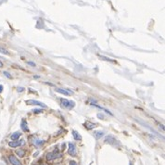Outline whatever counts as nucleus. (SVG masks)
<instances>
[{
	"instance_id": "obj_1",
	"label": "nucleus",
	"mask_w": 165,
	"mask_h": 165,
	"mask_svg": "<svg viewBox=\"0 0 165 165\" xmlns=\"http://www.w3.org/2000/svg\"><path fill=\"white\" fill-rule=\"evenodd\" d=\"M60 105L65 108V109H71L73 108H74L75 106V103L74 101H71V100H68L66 98H60Z\"/></svg>"
},
{
	"instance_id": "obj_2",
	"label": "nucleus",
	"mask_w": 165,
	"mask_h": 165,
	"mask_svg": "<svg viewBox=\"0 0 165 165\" xmlns=\"http://www.w3.org/2000/svg\"><path fill=\"white\" fill-rule=\"evenodd\" d=\"M60 157H61V153L59 150H54L52 152H49L46 156L47 161H54V160L58 159V158H60Z\"/></svg>"
},
{
	"instance_id": "obj_3",
	"label": "nucleus",
	"mask_w": 165,
	"mask_h": 165,
	"mask_svg": "<svg viewBox=\"0 0 165 165\" xmlns=\"http://www.w3.org/2000/svg\"><path fill=\"white\" fill-rule=\"evenodd\" d=\"M26 104L27 105H31V106H39V107H43V108H47V105L44 104L43 102H40V101H37V100H33V99L27 100Z\"/></svg>"
},
{
	"instance_id": "obj_4",
	"label": "nucleus",
	"mask_w": 165,
	"mask_h": 165,
	"mask_svg": "<svg viewBox=\"0 0 165 165\" xmlns=\"http://www.w3.org/2000/svg\"><path fill=\"white\" fill-rule=\"evenodd\" d=\"M68 153H69L71 156H74V157L76 156V154H77V149H76V147H75L74 144H73V143H70V144H69Z\"/></svg>"
},
{
	"instance_id": "obj_5",
	"label": "nucleus",
	"mask_w": 165,
	"mask_h": 165,
	"mask_svg": "<svg viewBox=\"0 0 165 165\" xmlns=\"http://www.w3.org/2000/svg\"><path fill=\"white\" fill-rule=\"evenodd\" d=\"M8 161H9V163H10V164L11 165H22L21 164V163L18 160V158H16L14 155H9L8 156Z\"/></svg>"
},
{
	"instance_id": "obj_6",
	"label": "nucleus",
	"mask_w": 165,
	"mask_h": 165,
	"mask_svg": "<svg viewBox=\"0 0 165 165\" xmlns=\"http://www.w3.org/2000/svg\"><path fill=\"white\" fill-rule=\"evenodd\" d=\"M23 144V141H19V140H16V141H11L8 143V146L10 148H18L20 147V145Z\"/></svg>"
},
{
	"instance_id": "obj_7",
	"label": "nucleus",
	"mask_w": 165,
	"mask_h": 165,
	"mask_svg": "<svg viewBox=\"0 0 165 165\" xmlns=\"http://www.w3.org/2000/svg\"><path fill=\"white\" fill-rule=\"evenodd\" d=\"M103 136H104V132H102V131H95L94 132V136L96 137V139H100Z\"/></svg>"
},
{
	"instance_id": "obj_8",
	"label": "nucleus",
	"mask_w": 165,
	"mask_h": 165,
	"mask_svg": "<svg viewBox=\"0 0 165 165\" xmlns=\"http://www.w3.org/2000/svg\"><path fill=\"white\" fill-rule=\"evenodd\" d=\"M33 144L34 146H36V147H41V146L44 144V141L38 139V138H33Z\"/></svg>"
},
{
	"instance_id": "obj_9",
	"label": "nucleus",
	"mask_w": 165,
	"mask_h": 165,
	"mask_svg": "<svg viewBox=\"0 0 165 165\" xmlns=\"http://www.w3.org/2000/svg\"><path fill=\"white\" fill-rule=\"evenodd\" d=\"M20 132H15V133H13V134L10 136V138H11L13 141H16V140H18V139L20 138Z\"/></svg>"
},
{
	"instance_id": "obj_10",
	"label": "nucleus",
	"mask_w": 165,
	"mask_h": 165,
	"mask_svg": "<svg viewBox=\"0 0 165 165\" xmlns=\"http://www.w3.org/2000/svg\"><path fill=\"white\" fill-rule=\"evenodd\" d=\"M105 142H106V143L109 142V144H110V145H114V143H117L116 139H115L114 137H112V136H108V137L106 138Z\"/></svg>"
},
{
	"instance_id": "obj_11",
	"label": "nucleus",
	"mask_w": 165,
	"mask_h": 165,
	"mask_svg": "<svg viewBox=\"0 0 165 165\" xmlns=\"http://www.w3.org/2000/svg\"><path fill=\"white\" fill-rule=\"evenodd\" d=\"M56 92L60 93V94H62V95H65V96H71V93L68 92L67 90H64V89H61V88H57L56 89Z\"/></svg>"
},
{
	"instance_id": "obj_12",
	"label": "nucleus",
	"mask_w": 165,
	"mask_h": 165,
	"mask_svg": "<svg viewBox=\"0 0 165 165\" xmlns=\"http://www.w3.org/2000/svg\"><path fill=\"white\" fill-rule=\"evenodd\" d=\"M84 126H85V128L86 129H88V130H91V129H93L94 127H96V124H94V123H91L90 122H85L84 123Z\"/></svg>"
},
{
	"instance_id": "obj_13",
	"label": "nucleus",
	"mask_w": 165,
	"mask_h": 165,
	"mask_svg": "<svg viewBox=\"0 0 165 165\" xmlns=\"http://www.w3.org/2000/svg\"><path fill=\"white\" fill-rule=\"evenodd\" d=\"M20 126H21V128H22V130H23L24 132H28V131H29L28 126H27V123H26V121H25V120H22Z\"/></svg>"
},
{
	"instance_id": "obj_14",
	"label": "nucleus",
	"mask_w": 165,
	"mask_h": 165,
	"mask_svg": "<svg viewBox=\"0 0 165 165\" xmlns=\"http://www.w3.org/2000/svg\"><path fill=\"white\" fill-rule=\"evenodd\" d=\"M73 136H74V138L75 140H81V139H82L80 134H79L77 131H75V130L73 131Z\"/></svg>"
},
{
	"instance_id": "obj_15",
	"label": "nucleus",
	"mask_w": 165,
	"mask_h": 165,
	"mask_svg": "<svg viewBox=\"0 0 165 165\" xmlns=\"http://www.w3.org/2000/svg\"><path fill=\"white\" fill-rule=\"evenodd\" d=\"M16 154L20 157V158H22L25 156V150L24 149H19V150H16Z\"/></svg>"
},
{
	"instance_id": "obj_16",
	"label": "nucleus",
	"mask_w": 165,
	"mask_h": 165,
	"mask_svg": "<svg viewBox=\"0 0 165 165\" xmlns=\"http://www.w3.org/2000/svg\"><path fill=\"white\" fill-rule=\"evenodd\" d=\"M0 53L1 54H5V55H9V52L6 48H4L2 47H0Z\"/></svg>"
},
{
	"instance_id": "obj_17",
	"label": "nucleus",
	"mask_w": 165,
	"mask_h": 165,
	"mask_svg": "<svg viewBox=\"0 0 165 165\" xmlns=\"http://www.w3.org/2000/svg\"><path fill=\"white\" fill-rule=\"evenodd\" d=\"M100 58H101L102 60H106V61H109V62H116L114 60H110V59H108V58H106V57H101V56H100Z\"/></svg>"
},
{
	"instance_id": "obj_18",
	"label": "nucleus",
	"mask_w": 165,
	"mask_h": 165,
	"mask_svg": "<svg viewBox=\"0 0 165 165\" xmlns=\"http://www.w3.org/2000/svg\"><path fill=\"white\" fill-rule=\"evenodd\" d=\"M4 75H6L8 79H11L12 77H11V75H10V74L9 73H7V72H4Z\"/></svg>"
},
{
	"instance_id": "obj_19",
	"label": "nucleus",
	"mask_w": 165,
	"mask_h": 165,
	"mask_svg": "<svg viewBox=\"0 0 165 165\" xmlns=\"http://www.w3.org/2000/svg\"><path fill=\"white\" fill-rule=\"evenodd\" d=\"M33 112H34V113H41V112H42V109H33Z\"/></svg>"
},
{
	"instance_id": "obj_20",
	"label": "nucleus",
	"mask_w": 165,
	"mask_h": 165,
	"mask_svg": "<svg viewBox=\"0 0 165 165\" xmlns=\"http://www.w3.org/2000/svg\"><path fill=\"white\" fill-rule=\"evenodd\" d=\"M28 64H29V65H31V66L35 67V63H33V62H32V61H28Z\"/></svg>"
},
{
	"instance_id": "obj_21",
	"label": "nucleus",
	"mask_w": 165,
	"mask_h": 165,
	"mask_svg": "<svg viewBox=\"0 0 165 165\" xmlns=\"http://www.w3.org/2000/svg\"><path fill=\"white\" fill-rule=\"evenodd\" d=\"M70 165H77V163H76L74 161H71V162H70Z\"/></svg>"
},
{
	"instance_id": "obj_22",
	"label": "nucleus",
	"mask_w": 165,
	"mask_h": 165,
	"mask_svg": "<svg viewBox=\"0 0 165 165\" xmlns=\"http://www.w3.org/2000/svg\"><path fill=\"white\" fill-rule=\"evenodd\" d=\"M18 90H19V92H22V91L24 90V88H22V87H21V88H20V87H19V88H18Z\"/></svg>"
},
{
	"instance_id": "obj_23",
	"label": "nucleus",
	"mask_w": 165,
	"mask_h": 165,
	"mask_svg": "<svg viewBox=\"0 0 165 165\" xmlns=\"http://www.w3.org/2000/svg\"><path fill=\"white\" fill-rule=\"evenodd\" d=\"M3 91V85H0V93Z\"/></svg>"
},
{
	"instance_id": "obj_24",
	"label": "nucleus",
	"mask_w": 165,
	"mask_h": 165,
	"mask_svg": "<svg viewBox=\"0 0 165 165\" xmlns=\"http://www.w3.org/2000/svg\"><path fill=\"white\" fill-rule=\"evenodd\" d=\"M2 67H3V63H2V62L0 61V68H2Z\"/></svg>"
},
{
	"instance_id": "obj_25",
	"label": "nucleus",
	"mask_w": 165,
	"mask_h": 165,
	"mask_svg": "<svg viewBox=\"0 0 165 165\" xmlns=\"http://www.w3.org/2000/svg\"><path fill=\"white\" fill-rule=\"evenodd\" d=\"M34 165H42V164H39V163H35Z\"/></svg>"
},
{
	"instance_id": "obj_26",
	"label": "nucleus",
	"mask_w": 165,
	"mask_h": 165,
	"mask_svg": "<svg viewBox=\"0 0 165 165\" xmlns=\"http://www.w3.org/2000/svg\"><path fill=\"white\" fill-rule=\"evenodd\" d=\"M130 165H133V164H130Z\"/></svg>"
}]
</instances>
